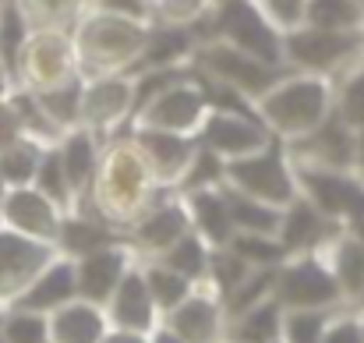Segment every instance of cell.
Returning a JSON list of instances; mask_svg holds the SVG:
<instances>
[{
  "label": "cell",
  "instance_id": "2",
  "mask_svg": "<svg viewBox=\"0 0 364 343\" xmlns=\"http://www.w3.org/2000/svg\"><path fill=\"white\" fill-rule=\"evenodd\" d=\"M152 21H138L117 11H107L100 4H89L78 21L71 25L75 53H78V75L96 78V75H121L134 71L141 46L149 39Z\"/></svg>",
  "mask_w": 364,
  "mask_h": 343
},
{
  "label": "cell",
  "instance_id": "45",
  "mask_svg": "<svg viewBox=\"0 0 364 343\" xmlns=\"http://www.w3.org/2000/svg\"><path fill=\"white\" fill-rule=\"evenodd\" d=\"M322 343H364V308L361 305H340L329 312V322L322 329Z\"/></svg>",
  "mask_w": 364,
  "mask_h": 343
},
{
  "label": "cell",
  "instance_id": "49",
  "mask_svg": "<svg viewBox=\"0 0 364 343\" xmlns=\"http://www.w3.org/2000/svg\"><path fill=\"white\" fill-rule=\"evenodd\" d=\"M21 138V124H18V114L7 100H0V149H7L11 142Z\"/></svg>",
  "mask_w": 364,
  "mask_h": 343
},
{
  "label": "cell",
  "instance_id": "31",
  "mask_svg": "<svg viewBox=\"0 0 364 343\" xmlns=\"http://www.w3.org/2000/svg\"><path fill=\"white\" fill-rule=\"evenodd\" d=\"M304 25L336 28V32H364V0H308Z\"/></svg>",
  "mask_w": 364,
  "mask_h": 343
},
{
  "label": "cell",
  "instance_id": "52",
  "mask_svg": "<svg viewBox=\"0 0 364 343\" xmlns=\"http://www.w3.org/2000/svg\"><path fill=\"white\" fill-rule=\"evenodd\" d=\"M354 174L364 181V127L358 131V142H354Z\"/></svg>",
  "mask_w": 364,
  "mask_h": 343
},
{
  "label": "cell",
  "instance_id": "22",
  "mask_svg": "<svg viewBox=\"0 0 364 343\" xmlns=\"http://www.w3.org/2000/svg\"><path fill=\"white\" fill-rule=\"evenodd\" d=\"M78 297V283H75V258H68V255H53L32 280H28V287L11 301V305H18V308H28V312H43V315H50V312H57L60 305H68V301H75Z\"/></svg>",
  "mask_w": 364,
  "mask_h": 343
},
{
  "label": "cell",
  "instance_id": "8",
  "mask_svg": "<svg viewBox=\"0 0 364 343\" xmlns=\"http://www.w3.org/2000/svg\"><path fill=\"white\" fill-rule=\"evenodd\" d=\"M75 78H82V75H78V53H75L71 28H32L21 46V57H18L14 85L46 93V89L68 85Z\"/></svg>",
  "mask_w": 364,
  "mask_h": 343
},
{
  "label": "cell",
  "instance_id": "44",
  "mask_svg": "<svg viewBox=\"0 0 364 343\" xmlns=\"http://www.w3.org/2000/svg\"><path fill=\"white\" fill-rule=\"evenodd\" d=\"M326 322H329V312H318V308L283 312V343H322Z\"/></svg>",
  "mask_w": 364,
  "mask_h": 343
},
{
  "label": "cell",
  "instance_id": "37",
  "mask_svg": "<svg viewBox=\"0 0 364 343\" xmlns=\"http://www.w3.org/2000/svg\"><path fill=\"white\" fill-rule=\"evenodd\" d=\"M92 0H18L32 28H71Z\"/></svg>",
  "mask_w": 364,
  "mask_h": 343
},
{
  "label": "cell",
  "instance_id": "40",
  "mask_svg": "<svg viewBox=\"0 0 364 343\" xmlns=\"http://www.w3.org/2000/svg\"><path fill=\"white\" fill-rule=\"evenodd\" d=\"M39 107L46 110V117L60 127V131H71L78 127V107H82V78L68 82V85H57V89H46V93H36Z\"/></svg>",
  "mask_w": 364,
  "mask_h": 343
},
{
  "label": "cell",
  "instance_id": "41",
  "mask_svg": "<svg viewBox=\"0 0 364 343\" xmlns=\"http://www.w3.org/2000/svg\"><path fill=\"white\" fill-rule=\"evenodd\" d=\"M223 174H227V159L216 156L213 149H205V145L198 142V149H195V156H191V163H188V170H184V177H181V184H177V191L220 188V184H223Z\"/></svg>",
  "mask_w": 364,
  "mask_h": 343
},
{
  "label": "cell",
  "instance_id": "5",
  "mask_svg": "<svg viewBox=\"0 0 364 343\" xmlns=\"http://www.w3.org/2000/svg\"><path fill=\"white\" fill-rule=\"evenodd\" d=\"M283 60L290 71H315L340 78L364 60V32H336L318 25H297L283 32Z\"/></svg>",
  "mask_w": 364,
  "mask_h": 343
},
{
  "label": "cell",
  "instance_id": "21",
  "mask_svg": "<svg viewBox=\"0 0 364 343\" xmlns=\"http://www.w3.org/2000/svg\"><path fill=\"white\" fill-rule=\"evenodd\" d=\"M107 312V322L114 329H134V333H152L159 326V308L149 294V283H145V273H141V262H134L124 280L117 283V290L110 294V301L103 305Z\"/></svg>",
  "mask_w": 364,
  "mask_h": 343
},
{
  "label": "cell",
  "instance_id": "42",
  "mask_svg": "<svg viewBox=\"0 0 364 343\" xmlns=\"http://www.w3.org/2000/svg\"><path fill=\"white\" fill-rule=\"evenodd\" d=\"M272 276H276V269H251L230 294H223L227 319H230V315H241L247 308H255V305L265 301V297H272Z\"/></svg>",
  "mask_w": 364,
  "mask_h": 343
},
{
  "label": "cell",
  "instance_id": "12",
  "mask_svg": "<svg viewBox=\"0 0 364 343\" xmlns=\"http://www.w3.org/2000/svg\"><path fill=\"white\" fill-rule=\"evenodd\" d=\"M205 117H209V100H205L195 71H191L188 78H181V82L166 85L163 93H156L138 114L131 117V124L181 131V134H198Z\"/></svg>",
  "mask_w": 364,
  "mask_h": 343
},
{
  "label": "cell",
  "instance_id": "14",
  "mask_svg": "<svg viewBox=\"0 0 364 343\" xmlns=\"http://www.w3.org/2000/svg\"><path fill=\"white\" fill-rule=\"evenodd\" d=\"M188 343H227V308L216 287L195 283V290L159 319Z\"/></svg>",
  "mask_w": 364,
  "mask_h": 343
},
{
  "label": "cell",
  "instance_id": "11",
  "mask_svg": "<svg viewBox=\"0 0 364 343\" xmlns=\"http://www.w3.org/2000/svg\"><path fill=\"white\" fill-rule=\"evenodd\" d=\"M188 230H191V216H188L181 191H163L131 227L124 230V244L134 251L138 262H145V258H159Z\"/></svg>",
  "mask_w": 364,
  "mask_h": 343
},
{
  "label": "cell",
  "instance_id": "54",
  "mask_svg": "<svg viewBox=\"0 0 364 343\" xmlns=\"http://www.w3.org/2000/svg\"><path fill=\"white\" fill-rule=\"evenodd\" d=\"M272 343H283V337H279V340H272Z\"/></svg>",
  "mask_w": 364,
  "mask_h": 343
},
{
  "label": "cell",
  "instance_id": "13",
  "mask_svg": "<svg viewBox=\"0 0 364 343\" xmlns=\"http://www.w3.org/2000/svg\"><path fill=\"white\" fill-rule=\"evenodd\" d=\"M354 142H358V131L329 110V117L318 127H311L308 134L290 138L283 145L297 170L318 167V170H350L354 174Z\"/></svg>",
  "mask_w": 364,
  "mask_h": 343
},
{
  "label": "cell",
  "instance_id": "3",
  "mask_svg": "<svg viewBox=\"0 0 364 343\" xmlns=\"http://www.w3.org/2000/svg\"><path fill=\"white\" fill-rule=\"evenodd\" d=\"M333 89L336 78L315 75V71H287L279 75L258 100L255 114L269 127L272 138L290 142L318 127L333 110Z\"/></svg>",
  "mask_w": 364,
  "mask_h": 343
},
{
  "label": "cell",
  "instance_id": "9",
  "mask_svg": "<svg viewBox=\"0 0 364 343\" xmlns=\"http://www.w3.org/2000/svg\"><path fill=\"white\" fill-rule=\"evenodd\" d=\"M191 64H195L198 75H205V78H213V82H220V85H230V89L244 93L251 103H255L279 75H287V68H272V64H265V60L244 53L237 46H230L227 39H209V43L195 46Z\"/></svg>",
  "mask_w": 364,
  "mask_h": 343
},
{
  "label": "cell",
  "instance_id": "26",
  "mask_svg": "<svg viewBox=\"0 0 364 343\" xmlns=\"http://www.w3.org/2000/svg\"><path fill=\"white\" fill-rule=\"evenodd\" d=\"M100 152H103V138L92 134L89 127H71L57 138V156H60V167L71 181V191L75 199L89 188L92 174H96V163H100Z\"/></svg>",
  "mask_w": 364,
  "mask_h": 343
},
{
  "label": "cell",
  "instance_id": "53",
  "mask_svg": "<svg viewBox=\"0 0 364 343\" xmlns=\"http://www.w3.org/2000/svg\"><path fill=\"white\" fill-rule=\"evenodd\" d=\"M11 89H14V75L7 71V64L0 60V100H7L11 96Z\"/></svg>",
  "mask_w": 364,
  "mask_h": 343
},
{
  "label": "cell",
  "instance_id": "1",
  "mask_svg": "<svg viewBox=\"0 0 364 343\" xmlns=\"http://www.w3.org/2000/svg\"><path fill=\"white\" fill-rule=\"evenodd\" d=\"M163 191L166 188H159V181H156L152 167L145 163L141 149L124 131V134H114V138L103 142L96 174H92L89 188L75 199L71 209L100 216L124 233Z\"/></svg>",
  "mask_w": 364,
  "mask_h": 343
},
{
  "label": "cell",
  "instance_id": "27",
  "mask_svg": "<svg viewBox=\"0 0 364 343\" xmlns=\"http://www.w3.org/2000/svg\"><path fill=\"white\" fill-rule=\"evenodd\" d=\"M124 233L117 227H110L107 220L100 216H89V213H78V209H68L64 220H60V230H57V241L53 248L68 258H78V255H89L96 248H107L114 241H121Z\"/></svg>",
  "mask_w": 364,
  "mask_h": 343
},
{
  "label": "cell",
  "instance_id": "39",
  "mask_svg": "<svg viewBox=\"0 0 364 343\" xmlns=\"http://www.w3.org/2000/svg\"><path fill=\"white\" fill-rule=\"evenodd\" d=\"M230 248L241 255L251 269H276L287 258V248L272 233H244V230H237L230 237Z\"/></svg>",
  "mask_w": 364,
  "mask_h": 343
},
{
  "label": "cell",
  "instance_id": "43",
  "mask_svg": "<svg viewBox=\"0 0 364 343\" xmlns=\"http://www.w3.org/2000/svg\"><path fill=\"white\" fill-rule=\"evenodd\" d=\"M247 273H251V265L244 262L230 244H223V248H213V251H209V276H205V283H209V287H216V290H220V297H223V294H230Z\"/></svg>",
  "mask_w": 364,
  "mask_h": 343
},
{
  "label": "cell",
  "instance_id": "16",
  "mask_svg": "<svg viewBox=\"0 0 364 343\" xmlns=\"http://www.w3.org/2000/svg\"><path fill=\"white\" fill-rule=\"evenodd\" d=\"M127 134L141 149V156L152 167L159 188L177 191V184H181V177H184L195 149H198V138L195 134H181V131H163V127H141V124H131Z\"/></svg>",
  "mask_w": 364,
  "mask_h": 343
},
{
  "label": "cell",
  "instance_id": "4",
  "mask_svg": "<svg viewBox=\"0 0 364 343\" xmlns=\"http://www.w3.org/2000/svg\"><path fill=\"white\" fill-rule=\"evenodd\" d=\"M195 43H209V39H227L230 46H237L244 53L272 64V68H287L283 60V32L255 7V0H216V7L188 25ZM290 71V68H287Z\"/></svg>",
  "mask_w": 364,
  "mask_h": 343
},
{
  "label": "cell",
  "instance_id": "51",
  "mask_svg": "<svg viewBox=\"0 0 364 343\" xmlns=\"http://www.w3.org/2000/svg\"><path fill=\"white\" fill-rule=\"evenodd\" d=\"M149 343H188V340H181V337H177L173 329H166V326L159 322V326H156V329L149 333Z\"/></svg>",
  "mask_w": 364,
  "mask_h": 343
},
{
  "label": "cell",
  "instance_id": "36",
  "mask_svg": "<svg viewBox=\"0 0 364 343\" xmlns=\"http://www.w3.org/2000/svg\"><path fill=\"white\" fill-rule=\"evenodd\" d=\"M28 32H32V25H28L25 11L18 7V0H0V60L7 64L11 75L18 71V57H21Z\"/></svg>",
  "mask_w": 364,
  "mask_h": 343
},
{
  "label": "cell",
  "instance_id": "50",
  "mask_svg": "<svg viewBox=\"0 0 364 343\" xmlns=\"http://www.w3.org/2000/svg\"><path fill=\"white\" fill-rule=\"evenodd\" d=\"M100 343H149V333H134V329H107Z\"/></svg>",
  "mask_w": 364,
  "mask_h": 343
},
{
  "label": "cell",
  "instance_id": "23",
  "mask_svg": "<svg viewBox=\"0 0 364 343\" xmlns=\"http://www.w3.org/2000/svg\"><path fill=\"white\" fill-rule=\"evenodd\" d=\"M181 199H184V206H188L191 230H195L209 248H223V244H230V237H234L237 230H234V220H230V206H227L223 184H220V188L181 191Z\"/></svg>",
  "mask_w": 364,
  "mask_h": 343
},
{
  "label": "cell",
  "instance_id": "47",
  "mask_svg": "<svg viewBox=\"0 0 364 343\" xmlns=\"http://www.w3.org/2000/svg\"><path fill=\"white\" fill-rule=\"evenodd\" d=\"M304 4H308V0H255V7H258L279 32H290V28L304 25Z\"/></svg>",
  "mask_w": 364,
  "mask_h": 343
},
{
  "label": "cell",
  "instance_id": "19",
  "mask_svg": "<svg viewBox=\"0 0 364 343\" xmlns=\"http://www.w3.org/2000/svg\"><path fill=\"white\" fill-rule=\"evenodd\" d=\"M53 255H57L53 244L0 227V305H11Z\"/></svg>",
  "mask_w": 364,
  "mask_h": 343
},
{
  "label": "cell",
  "instance_id": "24",
  "mask_svg": "<svg viewBox=\"0 0 364 343\" xmlns=\"http://www.w3.org/2000/svg\"><path fill=\"white\" fill-rule=\"evenodd\" d=\"M318 255L329 262V269H333L347 305H364V241L361 237L343 227Z\"/></svg>",
  "mask_w": 364,
  "mask_h": 343
},
{
  "label": "cell",
  "instance_id": "10",
  "mask_svg": "<svg viewBox=\"0 0 364 343\" xmlns=\"http://www.w3.org/2000/svg\"><path fill=\"white\" fill-rule=\"evenodd\" d=\"M134 114V75H96L82 78V107H78V124L100 134L103 142L124 134L131 127Z\"/></svg>",
  "mask_w": 364,
  "mask_h": 343
},
{
  "label": "cell",
  "instance_id": "17",
  "mask_svg": "<svg viewBox=\"0 0 364 343\" xmlns=\"http://www.w3.org/2000/svg\"><path fill=\"white\" fill-rule=\"evenodd\" d=\"M195 138L223 159L251 156L272 142L269 127L258 120V114H234V110H209Z\"/></svg>",
  "mask_w": 364,
  "mask_h": 343
},
{
  "label": "cell",
  "instance_id": "38",
  "mask_svg": "<svg viewBox=\"0 0 364 343\" xmlns=\"http://www.w3.org/2000/svg\"><path fill=\"white\" fill-rule=\"evenodd\" d=\"M32 184H36V188H39L46 199H53V202H57L64 213L75 206V191H71V181H68L64 167H60L57 145H46V149H43V159H39V167H36Z\"/></svg>",
  "mask_w": 364,
  "mask_h": 343
},
{
  "label": "cell",
  "instance_id": "15",
  "mask_svg": "<svg viewBox=\"0 0 364 343\" xmlns=\"http://www.w3.org/2000/svg\"><path fill=\"white\" fill-rule=\"evenodd\" d=\"M60 220H64V209L53 199H46L36 184L7 188L4 199H0V227L14 230L21 237L53 244L57 230H60Z\"/></svg>",
  "mask_w": 364,
  "mask_h": 343
},
{
  "label": "cell",
  "instance_id": "20",
  "mask_svg": "<svg viewBox=\"0 0 364 343\" xmlns=\"http://www.w3.org/2000/svg\"><path fill=\"white\" fill-rule=\"evenodd\" d=\"M340 230H343L340 220L326 216L318 206H311L304 195H297L290 206H283L276 237L287 248V255H301V251H322Z\"/></svg>",
  "mask_w": 364,
  "mask_h": 343
},
{
  "label": "cell",
  "instance_id": "33",
  "mask_svg": "<svg viewBox=\"0 0 364 343\" xmlns=\"http://www.w3.org/2000/svg\"><path fill=\"white\" fill-rule=\"evenodd\" d=\"M209 244L195 233V230H188L173 248H166L163 255H159V262H166L170 269H177L181 276H188L191 283H205V276H209Z\"/></svg>",
  "mask_w": 364,
  "mask_h": 343
},
{
  "label": "cell",
  "instance_id": "46",
  "mask_svg": "<svg viewBox=\"0 0 364 343\" xmlns=\"http://www.w3.org/2000/svg\"><path fill=\"white\" fill-rule=\"evenodd\" d=\"M216 0H152V21L156 25H195L202 21Z\"/></svg>",
  "mask_w": 364,
  "mask_h": 343
},
{
  "label": "cell",
  "instance_id": "32",
  "mask_svg": "<svg viewBox=\"0 0 364 343\" xmlns=\"http://www.w3.org/2000/svg\"><path fill=\"white\" fill-rule=\"evenodd\" d=\"M43 149L46 145H39V142H32V138H18V142H11L7 149H0V184L4 188H21V184H32V177H36V167H39V159H43Z\"/></svg>",
  "mask_w": 364,
  "mask_h": 343
},
{
  "label": "cell",
  "instance_id": "30",
  "mask_svg": "<svg viewBox=\"0 0 364 343\" xmlns=\"http://www.w3.org/2000/svg\"><path fill=\"white\" fill-rule=\"evenodd\" d=\"M141 273H145V283H149V294H152L159 315H166L170 308H177V305L195 290V283H191L188 276H181L177 269H170V265L159 262V258H145V262H141Z\"/></svg>",
  "mask_w": 364,
  "mask_h": 343
},
{
  "label": "cell",
  "instance_id": "48",
  "mask_svg": "<svg viewBox=\"0 0 364 343\" xmlns=\"http://www.w3.org/2000/svg\"><path fill=\"white\" fill-rule=\"evenodd\" d=\"M92 4L127 14V18H138V21H152V0H92Z\"/></svg>",
  "mask_w": 364,
  "mask_h": 343
},
{
  "label": "cell",
  "instance_id": "34",
  "mask_svg": "<svg viewBox=\"0 0 364 343\" xmlns=\"http://www.w3.org/2000/svg\"><path fill=\"white\" fill-rule=\"evenodd\" d=\"M0 343H50V315L28 312L18 305H4Z\"/></svg>",
  "mask_w": 364,
  "mask_h": 343
},
{
  "label": "cell",
  "instance_id": "18",
  "mask_svg": "<svg viewBox=\"0 0 364 343\" xmlns=\"http://www.w3.org/2000/svg\"><path fill=\"white\" fill-rule=\"evenodd\" d=\"M134 251L121 241L107 244V248H96L89 255H78L75 258V283H78V297L82 301H92V305H107L110 294L117 290V283L124 280V273L134 265Z\"/></svg>",
  "mask_w": 364,
  "mask_h": 343
},
{
  "label": "cell",
  "instance_id": "7",
  "mask_svg": "<svg viewBox=\"0 0 364 343\" xmlns=\"http://www.w3.org/2000/svg\"><path fill=\"white\" fill-rule=\"evenodd\" d=\"M223 184L237 188L244 195L258 199V202H269L276 209L290 206L301 188H297V170L287 156V145L279 138H272L265 149L241 156V159H227V174H223Z\"/></svg>",
  "mask_w": 364,
  "mask_h": 343
},
{
  "label": "cell",
  "instance_id": "35",
  "mask_svg": "<svg viewBox=\"0 0 364 343\" xmlns=\"http://www.w3.org/2000/svg\"><path fill=\"white\" fill-rule=\"evenodd\" d=\"M333 114L340 117L343 124H350L354 131L364 127V60L336 78V89H333Z\"/></svg>",
  "mask_w": 364,
  "mask_h": 343
},
{
  "label": "cell",
  "instance_id": "28",
  "mask_svg": "<svg viewBox=\"0 0 364 343\" xmlns=\"http://www.w3.org/2000/svg\"><path fill=\"white\" fill-rule=\"evenodd\" d=\"M283 337V308L276 297L258 301L241 315L227 319V343H272Z\"/></svg>",
  "mask_w": 364,
  "mask_h": 343
},
{
  "label": "cell",
  "instance_id": "6",
  "mask_svg": "<svg viewBox=\"0 0 364 343\" xmlns=\"http://www.w3.org/2000/svg\"><path fill=\"white\" fill-rule=\"evenodd\" d=\"M272 297L283 312H297V308H318V312H333L340 305H347L329 262L318 251H301V255H287L276 265L272 276Z\"/></svg>",
  "mask_w": 364,
  "mask_h": 343
},
{
  "label": "cell",
  "instance_id": "29",
  "mask_svg": "<svg viewBox=\"0 0 364 343\" xmlns=\"http://www.w3.org/2000/svg\"><path fill=\"white\" fill-rule=\"evenodd\" d=\"M223 195H227V206H230V220H234V230H244V233H272L279 230V213L276 206L269 202H258L251 195H244L237 188L223 184Z\"/></svg>",
  "mask_w": 364,
  "mask_h": 343
},
{
  "label": "cell",
  "instance_id": "25",
  "mask_svg": "<svg viewBox=\"0 0 364 343\" xmlns=\"http://www.w3.org/2000/svg\"><path fill=\"white\" fill-rule=\"evenodd\" d=\"M107 329V312L82 297L50 312V343H100Z\"/></svg>",
  "mask_w": 364,
  "mask_h": 343
}]
</instances>
